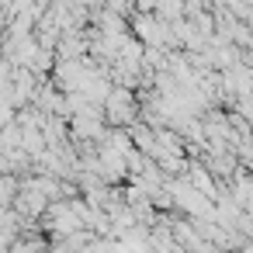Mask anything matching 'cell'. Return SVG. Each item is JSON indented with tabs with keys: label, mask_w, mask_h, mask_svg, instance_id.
Returning a JSON list of instances; mask_svg holds the SVG:
<instances>
[{
	"label": "cell",
	"mask_w": 253,
	"mask_h": 253,
	"mask_svg": "<svg viewBox=\"0 0 253 253\" xmlns=\"http://www.w3.org/2000/svg\"><path fill=\"white\" fill-rule=\"evenodd\" d=\"M104 125L108 128H128L139 122V94L125 90V87H111V94L104 97Z\"/></svg>",
	"instance_id": "cell-1"
}]
</instances>
